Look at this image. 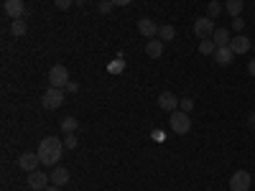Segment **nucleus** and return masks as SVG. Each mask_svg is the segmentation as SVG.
<instances>
[{
	"label": "nucleus",
	"instance_id": "22",
	"mask_svg": "<svg viewBox=\"0 0 255 191\" xmlns=\"http://www.w3.org/2000/svg\"><path fill=\"white\" fill-rule=\"evenodd\" d=\"M108 69H110V74H120V72L125 69V59H123V56H118V59H115V61L110 64Z\"/></svg>",
	"mask_w": 255,
	"mask_h": 191
},
{
	"label": "nucleus",
	"instance_id": "24",
	"mask_svg": "<svg viewBox=\"0 0 255 191\" xmlns=\"http://www.w3.org/2000/svg\"><path fill=\"white\" fill-rule=\"evenodd\" d=\"M64 148H69V151H74V148H77V135L74 133L64 135Z\"/></svg>",
	"mask_w": 255,
	"mask_h": 191
},
{
	"label": "nucleus",
	"instance_id": "13",
	"mask_svg": "<svg viewBox=\"0 0 255 191\" xmlns=\"http://www.w3.org/2000/svg\"><path fill=\"white\" fill-rule=\"evenodd\" d=\"M138 33L140 36H158V26L153 23L151 18H140L138 20Z\"/></svg>",
	"mask_w": 255,
	"mask_h": 191
},
{
	"label": "nucleus",
	"instance_id": "6",
	"mask_svg": "<svg viewBox=\"0 0 255 191\" xmlns=\"http://www.w3.org/2000/svg\"><path fill=\"white\" fill-rule=\"evenodd\" d=\"M194 33L199 36V41L202 38H212V33H215V20H212L209 15L199 18L197 23H194Z\"/></svg>",
	"mask_w": 255,
	"mask_h": 191
},
{
	"label": "nucleus",
	"instance_id": "16",
	"mask_svg": "<svg viewBox=\"0 0 255 191\" xmlns=\"http://www.w3.org/2000/svg\"><path fill=\"white\" fill-rule=\"evenodd\" d=\"M230 31L227 28H215V33H212V41L217 44V49H222V46H230Z\"/></svg>",
	"mask_w": 255,
	"mask_h": 191
},
{
	"label": "nucleus",
	"instance_id": "26",
	"mask_svg": "<svg viewBox=\"0 0 255 191\" xmlns=\"http://www.w3.org/2000/svg\"><path fill=\"white\" fill-rule=\"evenodd\" d=\"M179 107H181V112H191V107H194V99H189V97H184V99L179 102Z\"/></svg>",
	"mask_w": 255,
	"mask_h": 191
},
{
	"label": "nucleus",
	"instance_id": "7",
	"mask_svg": "<svg viewBox=\"0 0 255 191\" xmlns=\"http://www.w3.org/2000/svg\"><path fill=\"white\" fill-rule=\"evenodd\" d=\"M250 184H253V179H250L248 171H235V174H232V179H230V189L232 191H248Z\"/></svg>",
	"mask_w": 255,
	"mask_h": 191
},
{
	"label": "nucleus",
	"instance_id": "21",
	"mask_svg": "<svg viewBox=\"0 0 255 191\" xmlns=\"http://www.w3.org/2000/svg\"><path fill=\"white\" fill-rule=\"evenodd\" d=\"M158 38L163 41V44H168V41H174V38H176L174 26H161V28H158Z\"/></svg>",
	"mask_w": 255,
	"mask_h": 191
},
{
	"label": "nucleus",
	"instance_id": "9",
	"mask_svg": "<svg viewBox=\"0 0 255 191\" xmlns=\"http://www.w3.org/2000/svg\"><path fill=\"white\" fill-rule=\"evenodd\" d=\"M3 10H5V15H10L13 20H18V18H23L26 5H23V0H5V3H3Z\"/></svg>",
	"mask_w": 255,
	"mask_h": 191
},
{
	"label": "nucleus",
	"instance_id": "33",
	"mask_svg": "<svg viewBox=\"0 0 255 191\" xmlns=\"http://www.w3.org/2000/svg\"><path fill=\"white\" fill-rule=\"evenodd\" d=\"M44 191H61V186H54V184H49V186H46Z\"/></svg>",
	"mask_w": 255,
	"mask_h": 191
},
{
	"label": "nucleus",
	"instance_id": "25",
	"mask_svg": "<svg viewBox=\"0 0 255 191\" xmlns=\"http://www.w3.org/2000/svg\"><path fill=\"white\" fill-rule=\"evenodd\" d=\"M97 10H100L102 15H108V13L113 10V0H102V3L97 5Z\"/></svg>",
	"mask_w": 255,
	"mask_h": 191
},
{
	"label": "nucleus",
	"instance_id": "4",
	"mask_svg": "<svg viewBox=\"0 0 255 191\" xmlns=\"http://www.w3.org/2000/svg\"><path fill=\"white\" fill-rule=\"evenodd\" d=\"M69 82H72V79H69L67 67L56 64V67H51V69H49V87H59V90H64Z\"/></svg>",
	"mask_w": 255,
	"mask_h": 191
},
{
	"label": "nucleus",
	"instance_id": "17",
	"mask_svg": "<svg viewBox=\"0 0 255 191\" xmlns=\"http://www.w3.org/2000/svg\"><path fill=\"white\" fill-rule=\"evenodd\" d=\"M26 31H28V26H26L23 18H18V20H13V23H10V36H15V38H23Z\"/></svg>",
	"mask_w": 255,
	"mask_h": 191
},
{
	"label": "nucleus",
	"instance_id": "5",
	"mask_svg": "<svg viewBox=\"0 0 255 191\" xmlns=\"http://www.w3.org/2000/svg\"><path fill=\"white\" fill-rule=\"evenodd\" d=\"M26 184H28V189H33V191H44V189L51 184V179H49L44 171H31L28 179H26Z\"/></svg>",
	"mask_w": 255,
	"mask_h": 191
},
{
	"label": "nucleus",
	"instance_id": "2",
	"mask_svg": "<svg viewBox=\"0 0 255 191\" xmlns=\"http://www.w3.org/2000/svg\"><path fill=\"white\" fill-rule=\"evenodd\" d=\"M168 125H171V130H174V133L186 135V133L191 130V117H189V112L174 110V112H168Z\"/></svg>",
	"mask_w": 255,
	"mask_h": 191
},
{
	"label": "nucleus",
	"instance_id": "1",
	"mask_svg": "<svg viewBox=\"0 0 255 191\" xmlns=\"http://www.w3.org/2000/svg\"><path fill=\"white\" fill-rule=\"evenodd\" d=\"M61 153H64V140H59L54 135H49V138H44V140L38 143V158H41V163H44V166H51L54 168L59 163Z\"/></svg>",
	"mask_w": 255,
	"mask_h": 191
},
{
	"label": "nucleus",
	"instance_id": "11",
	"mask_svg": "<svg viewBox=\"0 0 255 191\" xmlns=\"http://www.w3.org/2000/svg\"><path fill=\"white\" fill-rule=\"evenodd\" d=\"M158 107L166 110V112H174V110L179 107V97H176L174 92H161V95H158Z\"/></svg>",
	"mask_w": 255,
	"mask_h": 191
},
{
	"label": "nucleus",
	"instance_id": "12",
	"mask_svg": "<svg viewBox=\"0 0 255 191\" xmlns=\"http://www.w3.org/2000/svg\"><path fill=\"white\" fill-rule=\"evenodd\" d=\"M51 184L54 186H64V184H69V171L64 166H54V171H51Z\"/></svg>",
	"mask_w": 255,
	"mask_h": 191
},
{
	"label": "nucleus",
	"instance_id": "29",
	"mask_svg": "<svg viewBox=\"0 0 255 191\" xmlns=\"http://www.w3.org/2000/svg\"><path fill=\"white\" fill-rule=\"evenodd\" d=\"M64 90H67V92H79V84H77V82H69Z\"/></svg>",
	"mask_w": 255,
	"mask_h": 191
},
{
	"label": "nucleus",
	"instance_id": "10",
	"mask_svg": "<svg viewBox=\"0 0 255 191\" xmlns=\"http://www.w3.org/2000/svg\"><path fill=\"white\" fill-rule=\"evenodd\" d=\"M250 38L248 36H232L230 38V49H232V54H235V56H240V54H248L250 51Z\"/></svg>",
	"mask_w": 255,
	"mask_h": 191
},
{
	"label": "nucleus",
	"instance_id": "18",
	"mask_svg": "<svg viewBox=\"0 0 255 191\" xmlns=\"http://www.w3.org/2000/svg\"><path fill=\"white\" fill-rule=\"evenodd\" d=\"M225 8H227V13H230L232 18H238V15L243 13V8H245V0H227Z\"/></svg>",
	"mask_w": 255,
	"mask_h": 191
},
{
	"label": "nucleus",
	"instance_id": "20",
	"mask_svg": "<svg viewBox=\"0 0 255 191\" xmlns=\"http://www.w3.org/2000/svg\"><path fill=\"white\" fill-rule=\"evenodd\" d=\"M199 51L204 54V56H215V51H217V44L212 38H202L199 41Z\"/></svg>",
	"mask_w": 255,
	"mask_h": 191
},
{
	"label": "nucleus",
	"instance_id": "23",
	"mask_svg": "<svg viewBox=\"0 0 255 191\" xmlns=\"http://www.w3.org/2000/svg\"><path fill=\"white\" fill-rule=\"evenodd\" d=\"M220 10H222V5H220V3H217V0H212V3H209V5H207V15H209V18H212V20H215V18H217V15H220Z\"/></svg>",
	"mask_w": 255,
	"mask_h": 191
},
{
	"label": "nucleus",
	"instance_id": "27",
	"mask_svg": "<svg viewBox=\"0 0 255 191\" xmlns=\"http://www.w3.org/2000/svg\"><path fill=\"white\" fill-rule=\"evenodd\" d=\"M54 3H56V8H59V10H69L74 0H54Z\"/></svg>",
	"mask_w": 255,
	"mask_h": 191
},
{
	"label": "nucleus",
	"instance_id": "14",
	"mask_svg": "<svg viewBox=\"0 0 255 191\" xmlns=\"http://www.w3.org/2000/svg\"><path fill=\"white\" fill-rule=\"evenodd\" d=\"M145 54L151 56V59L163 56V41H161V38H151V41L145 44Z\"/></svg>",
	"mask_w": 255,
	"mask_h": 191
},
{
	"label": "nucleus",
	"instance_id": "8",
	"mask_svg": "<svg viewBox=\"0 0 255 191\" xmlns=\"http://www.w3.org/2000/svg\"><path fill=\"white\" fill-rule=\"evenodd\" d=\"M38 163H41L38 153H20V158H18V168H23L26 174L38 171Z\"/></svg>",
	"mask_w": 255,
	"mask_h": 191
},
{
	"label": "nucleus",
	"instance_id": "32",
	"mask_svg": "<svg viewBox=\"0 0 255 191\" xmlns=\"http://www.w3.org/2000/svg\"><path fill=\"white\" fill-rule=\"evenodd\" d=\"M133 0H113V5H130Z\"/></svg>",
	"mask_w": 255,
	"mask_h": 191
},
{
	"label": "nucleus",
	"instance_id": "19",
	"mask_svg": "<svg viewBox=\"0 0 255 191\" xmlns=\"http://www.w3.org/2000/svg\"><path fill=\"white\" fill-rule=\"evenodd\" d=\"M77 127H79V120H77V117H64V120H61V133H64V135L77 133Z\"/></svg>",
	"mask_w": 255,
	"mask_h": 191
},
{
	"label": "nucleus",
	"instance_id": "31",
	"mask_svg": "<svg viewBox=\"0 0 255 191\" xmlns=\"http://www.w3.org/2000/svg\"><path fill=\"white\" fill-rule=\"evenodd\" d=\"M248 72H250V77H255V56H253L250 64H248Z\"/></svg>",
	"mask_w": 255,
	"mask_h": 191
},
{
	"label": "nucleus",
	"instance_id": "30",
	"mask_svg": "<svg viewBox=\"0 0 255 191\" xmlns=\"http://www.w3.org/2000/svg\"><path fill=\"white\" fill-rule=\"evenodd\" d=\"M151 138H153L156 143H161V140H163V133H161V130H153V133H151Z\"/></svg>",
	"mask_w": 255,
	"mask_h": 191
},
{
	"label": "nucleus",
	"instance_id": "34",
	"mask_svg": "<svg viewBox=\"0 0 255 191\" xmlns=\"http://www.w3.org/2000/svg\"><path fill=\"white\" fill-rule=\"evenodd\" d=\"M248 122H250V125H253V127H255V112H253V115H250V117H248Z\"/></svg>",
	"mask_w": 255,
	"mask_h": 191
},
{
	"label": "nucleus",
	"instance_id": "15",
	"mask_svg": "<svg viewBox=\"0 0 255 191\" xmlns=\"http://www.w3.org/2000/svg\"><path fill=\"white\" fill-rule=\"evenodd\" d=\"M235 59V54H232V49L230 46H222V49H217L215 51V61L220 64V67H227V64Z\"/></svg>",
	"mask_w": 255,
	"mask_h": 191
},
{
	"label": "nucleus",
	"instance_id": "3",
	"mask_svg": "<svg viewBox=\"0 0 255 191\" xmlns=\"http://www.w3.org/2000/svg\"><path fill=\"white\" fill-rule=\"evenodd\" d=\"M64 92L67 90H59V87H49L44 95H41V104H44L46 110H59L64 104Z\"/></svg>",
	"mask_w": 255,
	"mask_h": 191
},
{
	"label": "nucleus",
	"instance_id": "28",
	"mask_svg": "<svg viewBox=\"0 0 255 191\" xmlns=\"http://www.w3.org/2000/svg\"><path fill=\"white\" fill-rule=\"evenodd\" d=\"M232 28H235V31H243L245 28V20L238 15V18H232Z\"/></svg>",
	"mask_w": 255,
	"mask_h": 191
}]
</instances>
